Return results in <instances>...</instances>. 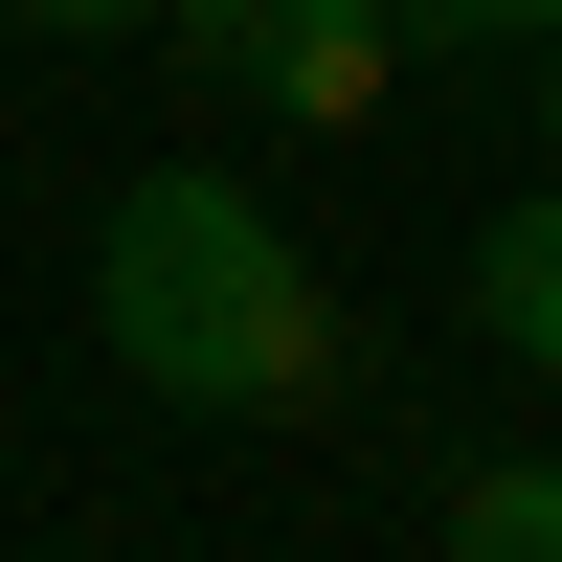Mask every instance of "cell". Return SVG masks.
I'll return each instance as SVG.
<instances>
[{"mask_svg": "<svg viewBox=\"0 0 562 562\" xmlns=\"http://www.w3.org/2000/svg\"><path fill=\"white\" fill-rule=\"evenodd\" d=\"M180 68L225 90V113H293V135H360L383 113V68H405V0H180Z\"/></svg>", "mask_w": 562, "mask_h": 562, "instance_id": "obj_2", "label": "cell"}, {"mask_svg": "<svg viewBox=\"0 0 562 562\" xmlns=\"http://www.w3.org/2000/svg\"><path fill=\"white\" fill-rule=\"evenodd\" d=\"M450 45H562V0H428Z\"/></svg>", "mask_w": 562, "mask_h": 562, "instance_id": "obj_6", "label": "cell"}, {"mask_svg": "<svg viewBox=\"0 0 562 562\" xmlns=\"http://www.w3.org/2000/svg\"><path fill=\"white\" fill-rule=\"evenodd\" d=\"M90 338H113V383H158V405H315L338 383V293H315V248L225 158L113 180V225H90Z\"/></svg>", "mask_w": 562, "mask_h": 562, "instance_id": "obj_1", "label": "cell"}, {"mask_svg": "<svg viewBox=\"0 0 562 562\" xmlns=\"http://www.w3.org/2000/svg\"><path fill=\"white\" fill-rule=\"evenodd\" d=\"M540 135H562V68H540Z\"/></svg>", "mask_w": 562, "mask_h": 562, "instance_id": "obj_7", "label": "cell"}, {"mask_svg": "<svg viewBox=\"0 0 562 562\" xmlns=\"http://www.w3.org/2000/svg\"><path fill=\"white\" fill-rule=\"evenodd\" d=\"M0 23H45V45H113V23H180V0H0Z\"/></svg>", "mask_w": 562, "mask_h": 562, "instance_id": "obj_5", "label": "cell"}, {"mask_svg": "<svg viewBox=\"0 0 562 562\" xmlns=\"http://www.w3.org/2000/svg\"><path fill=\"white\" fill-rule=\"evenodd\" d=\"M450 562H562V450H495L450 495Z\"/></svg>", "mask_w": 562, "mask_h": 562, "instance_id": "obj_4", "label": "cell"}, {"mask_svg": "<svg viewBox=\"0 0 562 562\" xmlns=\"http://www.w3.org/2000/svg\"><path fill=\"white\" fill-rule=\"evenodd\" d=\"M473 338L518 360V383H562V180H540V203H495V225H473Z\"/></svg>", "mask_w": 562, "mask_h": 562, "instance_id": "obj_3", "label": "cell"}]
</instances>
